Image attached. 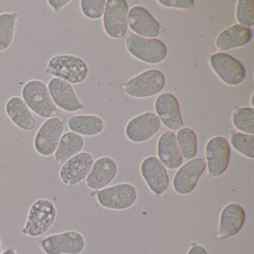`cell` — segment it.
<instances>
[{"mask_svg": "<svg viewBox=\"0 0 254 254\" xmlns=\"http://www.w3.org/2000/svg\"><path fill=\"white\" fill-rule=\"evenodd\" d=\"M45 74L72 85L84 82L88 76L89 69L86 62L78 56L59 54L53 56L48 61Z\"/></svg>", "mask_w": 254, "mask_h": 254, "instance_id": "1", "label": "cell"}, {"mask_svg": "<svg viewBox=\"0 0 254 254\" xmlns=\"http://www.w3.org/2000/svg\"><path fill=\"white\" fill-rule=\"evenodd\" d=\"M56 204L48 198L35 200L29 208L21 233L32 238L41 237L53 227L57 218Z\"/></svg>", "mask_w": 254, "mask_h": 254, "instance_id": "2", "label": "cell"}, {"mask_svg": "<svg viewBox=\"0 0 254 254\" xmlns=\"http://www.w3.org/2000/svg\"><path fill=\"white\" fill-rule=\"evenodd\" d=\"M21 98L32 112L41 118L56 117L58 108L53 102L47 84L39 79L28 81L22 87Z\"/></svg>", "mask_w": 254, "mask_h": 254, "instance_id": "3", "label": "cell"}, {"mask_svg": "<svg viewBox=\"0 0 254 254\" xmlns=\"http://www.w3.org/2000/svg\"><path fill=\"white\" fill-rule=\"evenodd\" d=\"M127 51L144 63L158 64L166 59L167 49L163 41L157 38H145L129 33L126 37Z\"/></svg>", "mask_w": 254, "mask_h": 254, "instance_id": "4", "label": "cell"}, {"mask_svg": "<svg viewBox=\"0 0 254 254\" xmlns=\"http://www.w3.org/2000/svg\"><path fill=\"white\" fill-rule=\"evenodd\" d=\"M166 86V77L158 69H151L138 74L125 84L126 94L134 99L152 97Z\"/></svg>", "mask_w": 254, "mask_h": 254, "instance_id": "5", "label": "cell"}, {"mask_svg": "<svg viewBox=\"0 0 254 254\" xmlns=\"http://www.w3.org/2000/svg\"><path fill=\"white\" fill-rule=\"evenodd\" d=\"M85 247L82 233L72 230L49 235L40 242V248L45 254H81Z\"/></svg>", "mask_w": 254, "mask_h": 254, "instance_id": "6", "label": "cell"}, {"mask_svg": "<svg viewBox=\"0 0 254 254\" xmlns=\"http://www.w3.org/2000/svg\"><path fill=\"white\" fill-rule=\"evenodd\" d=\"M136 187L129 183H121L105 187L96 193L98 203L111 210H126L133 206L137 200Z\"/></svg>", "mask_w": 254, "mask_h": 254, "instance_id": "7", "label": "cell"}, {"mask_svg": "<svg viewBox=\"0 0 254 254\" xmlns=\"http://www.w3.org/2000/svg\"><path fill=\"white\" fill-rule=\"evenodd\" d=\"M64 130V121L62 117L47 119L37 130L34 137V148L41 157L54 155Z\"/></svg>", "mask_w": 254, "mask_h": 254, "instance_id": "8", "label": "cell"}, {"mask_svg": "<svg viewBox=\"0 0 254 254\" xmlns=\"http://www.w3.org/2000/svg\"><path fill=\"white\" fill-rule=\"evenodd\" d=\"M230 144L225 138L216 136L209 139L205 146L209 177L217 178L226 172L230 163Z\"/></svg>", "mask_w": 254, "mask_h": 254, "instance_id": "9", "label": "cell"}, {"mask_svg": "<svg viewBox=\"0 0 254 254\" xmlns=\"http://www.w3.org/2000/svg\"><path fill=\"white\" fill-rule=\"evenodd\" d=\"M206 169V160L201 157L191 159L184 163L174 176L172 181L174 191L181 195H187L192 192Z\"/></svg>", "mask_w": 254, "mask_h": 254, "instance_id": "10", "label": "cell"}, {"mask_svg": "<svg viewBox=\"0 0 254 254\" xmlns=\"http://www.w3.org/2000/svg\"><path fill=\"white\" fill-rule=\"evenodd\" d=\"M209 64L217 76L227 85L238 86L245 79L243 65L230 55L215 53L209 58Z\"/></svg>", "mask_w": 254, "mask_h": 254, "instance_id": "11", "label": "cell"}, {"mask_svg": "<svg viewBox=\"0 0 254 254\" xmlns=\"http://www.w3.org/2000/svg\"><path fill=\"white\" fill-rule=\"evenodd\" d=\"M128 5L125 0L106 1L103 16L104 30L112 38H120L127 29Z\"/></svg>", "mask_w": 254, "mask_h": 254, "instance_id": "12", "label": "cell"}, {"mask_svg": "<svg viewBox=\"0 0 254 254\" xmlns=\"http://www.w3.org/2000/svg\"><path fill=\"white\" fill-rule=\"evenodd\" d=\"M94 158L87 151H81L62 164L59 172L62 182L67 187H75L88 176Z\"/></svg>", "mask_w": 254, "mask_h": 254, "instance_id": "13", "label": "cell"}, {"mask_svg": "<svg viewBox=\"0 0 254 254\" xmlns=\"http://www.w3.org/2000/svg\"><path fill=\"white\" fill-rule=\"evenodd\" d=\"M160 126L161 122L157 114L148 111L133 117L127 123L126 135L131 142L142 143L157 134Z\"/></svg>", "mask_w": 254, "mask_h": 254, "instance_id": "14", "label": "cell"}, {"mask_svg": "<svg viewBox=\"0 0 254 254\" xmlns=\"http://www.w3.org/2000/svg\"><path fill=\"white\" fill-rule=\"evenodd\" d=\"M49 92L56 106L66 113H75L85 108V105L77 96L72 84L57 78L49 81Z\"/></svg>", "mask_w": 254, "mask_h": 254, "instance_id": "15", "label": "cell"}, {"mask_svg": "<svg viewBox=\"0 0 254 254\" xmlns=\"http://www.w3.org/2000/svg\"><path fill=\"white\" fill-rule=\"evenodd\" d=\"M140 172L148 188L156 195H161L169 190V175L158 157H145L141 163Z\"/></svg>", "mask_w": 254, "mask_h": 254, "instance_id": "16", "label": "cell"}, {"mask_svg": "<svg viewBox=\"0 0 254 254\" xmlns=\"http://www.w3.org/2000/svg\"><path fill=\"white\" fill-rule=\"evenodd\" d=\"M245 211L238 203H229L221 209L217 239L220 240L233 237L239 233L245 222Z\"/></svg>", "mask_w": 254, "mask_h": 254, "instance_id": "17", "label": "cell"}, {"mask_svg": "<svg viewBox=\"0 0 254 254\" xmlns=\"http://www.w3.org/2000/svg\"><path fill=\"white\" fill-rule=\"evenodd\" d=\"M127 24L135 35L145 38H156L162 33V28L148 10L133 6L127 14Z\"/></svg>", "mask_w": 254, "mask_h": 254, "instance_id": "18", "label": "cell"}, {"mask_svg": "<svg viewBox=\"0 0 254 254\" xmlns=\"http://www.w3.org/2000/svg\"><path fill=\"white\" fill-rule=\"evenodd\" d=\"M154 108L160 122L167 128L178 130L184 126L179 102L172 93L159 95L154 102Z\"/></svg>", "mask_w": 254, "mask_h": 254, "instance_id": "19", "label": "cell"}, {"mask_svg": "<svg viewBox=\"0 0 254 254\" xmlns=\"http://www.w3.org/2000/svg\"><path fill=\"white\" fill-rule=\"evenodd\" d=\"M117 174V164L110 157H101L93 163L85 179V184L92 190H101L111 184Z\"/></svg>", "mask_w": 254, "mask_h": 254, "instance_id": "20", "label": "cell"}, {"mask_svg": "<svg viewBox=\"0 0 254 254\" xmlns=\"http://www.w3.org/2000/svg\"><path fill=\"white\" fill-rule=\"evenodd\" d=\"M5 114L11 123L21 130L30 131L38 127L32 111L20 96H14L7 100Z\"/></svg>", "mask_w": 254, "mask_h": 254, "instance_id": "21", "label": "cell"}, {"mask_svg": "<svg viewBox=\"0 0 254 254\" xmlns=\"http://www.w3.org/2000/svg\"><path fill=\"white\" fill-rule=\"evenodd\" d=\"M157 151L158 159L166 169L175 170L182 165L184 158L177 142L176 135L171 130L162 133L157 142Z\"/></svg>", "mask_w": 254, "mask_h": 254, "instance_id": "22", "label": "cell"}, {"mask_svg": "<svg viewBox=\"0 0 254 254\" xmlns=\"http://www.w3.org/2000/svg\"><path fill=\"white\" fill-rule=\"evenodd\" d=\"M252 39L251 29L235 24L220 32L215 39V47L220 52L245 47Z\"/></svg>", "mask_w": 254, "mask_h": 254, "instance_id": "23", "label": "cell"}, {"mask_svg": "<svg viewBox=\"0 0 254 254\" xmlns=\"http://www.w3.org/2000/svg\"><path fill=\"white\" fill-rule=\"evenodd\" d=\"M67 126L70 131L80 136H98L105 129V123L100 117L93 114H76L67 120Z\"/></svg>", "mask_w": 254, "mask_h": 254, "instance_id": "24", "label": "cell"}, {"mask_svg": "<svg viewBox=\"0 0 254 254\" xmlns=\"http://www.w3.org/2000/svg\"><path fill=\"white\" fill-rule=\"evenodd\" d=\"M84 146L83 136L74 133L66 131L63 133L59 145L54 154V158L58 164H63L71 157L81 152Z\"/></svg>", "mask_w": 254, "mask_h": 254, "instance_id": "25", "label": "cell"}, {"mask_svg": "<svg viewBox=\"0 0 254 254\" xmlns=\"http://www.w3.org/2000/svg\"><path fill=\"white\" fill-rule=\"evenodd\" d=\"M19 17L16 11L0 14V53L8 50L12 44Z\"/></svg>", "mask_w": 254, "mask_h": 254, "instance_id": "26", "label": "cell"}, {"mask_svg": "<svg viewBox=\"0 0 254 254\" xmlns=\"http://www.w3.org/2000/svg\"><path fill=\"white\" fill-rule=\"evenodd\" d=\"M183 158L191 160L197 153V139L195 132L190 127H181L176 136Z\"/></svg>", "mask_w": 254, "mask_h": 254, "instance_id": "27", "label": "cell"}, {"mask_svg": "<svg viewBox=\"0 0 254 254\" xmlns=\"http://www.w3.org/2000/svg\"><path fill=\"white\" fill-rule=\"evenodd\" d=\"M233 126L241 133L254 134V109L251 107H240L232 115Z\"/></svg>", "mask_w": 254, "mask_h": 254, "instance_id": "28", "label": "cell"}, {"mask_svg": "<svg viewBox=\"0 0 254 254\" xmlns=\"http://www.w3.org/2000/svg\"><path fill=\"white\" fill-rule=\"evenodd\" d=\"M230 143L235 151L247 158L254 159V135L233 131L230 135Z\"/></svg>", "mask_w": 254, "mask_h": 254, "instance_id": "29", "label": "cell"}, {"mask_svg": "<svg viewBox=\"0 0 254 254\" xmlns=\"http://www.w3.org/2000/svg\"><path fill=\"white\" fill-rule=\"evenodd\" d=\"M236 18L241 26L253 28L254 26V0H239L236 6Z\"/></svg>", "mask_w": 254, "mask_h": 254, "instance_id": "30", "label": "cell"}, {"mask_svg": "<svg viewBox=\"0 0 254 254\" xmlns=\"http://www.w3.org/2000/svg\"><path fill=\"white\" fill-rule=\"evenodd\" d=\"M106 0H81L80 9L84 17L90 20H99L103 16Z\"/></svg>", "mask_w": 254, "mask_h": 254, "instance_id": "31", "label": "cell"}, {"mask_svg": "<svg viewBox=\"0 0 254 254\" xmlns=\"http://www.w3.org/2000/svg\"><path fill=\"white\" fill-rule=\"evenodd\" d=\"M157 2L166 8L182 10L191 9L194 5L193 0H159Z\"/></svg>", "mask_w": 254, "mask_h": 254, "instance_id": "32", "label": "cell"}, {"mask_svg": "<svg viewBox=\"0 0 254 254\" xmlns=\"http://www.w3.org/2000/svg\"><path fill=\"white\" fill-rule=\"evenodd\" d=\"M70 2L71 0H48L47 3L55 12L59 13Z\"/></svg>", "mask_w": 254, "mask_h": 254, "instance_id": "33", "label": "cell"}, {"mask_svg": "<svg viewBox=\"0 0 254 254\" xmlns=\"http://www.w3.org/2000/svg\"><path fill=\"white\" fill-rule=\"evenodd\" d=\"M187 254H208L206 250L202 245H194L191 247Z\"/></svg>", "mask_w": 254, "mask_h": 254, "instance_id": "34", "label": "cell"}, {"mask_svg": "<svg viewBox=\"0 0 254 254\" xmlns=\"http://www.w3.org/2000/svg\"><path fill=\"white\" fill-rule=\"evenodd\" d=\"M2 254H17V253L12 247H9V248H6L5 251H2Z\"/></svg>", "mask_w": 254, "mask_h": 254, "instance_id": "35", "label": "cell"}, {"mask_svg": "<svg viewBox=\"0 0 254 254\" xmlns=\"http://www.w3.org/2000/svg\"><path fill=\"white\" fill-rule=\"evenodd\" d=\"M2 240H1V238H0V254H2Z\"/></svg>", "mask_w": 254, "mask_h": 254, "instance_id": "36", "label": "cell"}, {"mask_svg": "<svg viewBox=\"0 0 254 254\" xmlns=\"http://www.w3.org/2000/svg\"><path fill=\"white\" fill-rule=\"evenodd\" d=\"M253 96H254V95L252 94V96H251V105H252V106H254V104H253Z\"/></svg>", "mask_w": 254, "mask_h": 254, "instance_id": "37", "label": "cell"}]
</instances>
